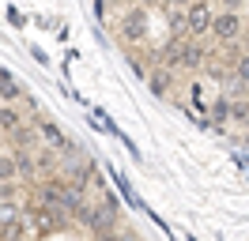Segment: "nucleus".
<instances>
[{
    "instance_id": "423d86ee",
    "label": "nucleus",
    "mask_w": 249,
    "mask_h": 241,
    "mask_svg": "<svg viewBox=\"0 0 249 241\" xmlns=\"http://www.w3.org/2000/svg\"><path fill=\"white\" fill-rule=\"evenodd\" d=\"M208 57H212V53H208L204 38H185L181 53H178V60H174V72H200Z\"/></svg>"
},
{
    "instance_id": "6e6552de",
    "label": "nucleus",
    "mask_w": 249,
    "mask_h": 241,
    "mask_svg": "<svg viewBox=\"0 0 249 241\" xmlns=\"http://www.w3.org/2000/svg\"><path fill=\"white\" fill-rule=\"evenodd\" d=\"M4 139H8V147H12V151H31V147L42 143V139H38V128H34V120H23L16 132L4 136Z\"/></svg>"
},
{
    "instance_id": "f257e3e1",
    "label": "nucleus",
    "mask_w": 249,
    "mask_h": 241,
    "mask_svg": "<svg viewBox=\"0 0 249 241\" xmlns=\"http://www.w3.org/2000/svg\"><path fill=\"white\" fill-rule=\"evenodd\" d=\"M23 219H27V226H31L34 238H57V234H64V230H68V223H72L68 215L46 207V204H38L34 196L23 204Z\"/></svg>"
},
{
    "instance_id": "dca6fc26",
    "label": "nucleus",
    "mask_w": 249,
    "mask_h": 241,
    "mask_svg": "<svg viewBox=\"0 0 249 241\" xmlns=\"http://www.w3.org/2000/svg\"><path fill=\"white\" fill-rule=\"evenodd\" d=\"M19 109H23V117H27V113H38V98H27V94H23V98H19Z\"/></svg>"
},
{
    "instance_id": "4468645a",
    "label": "nucleus",
    "mask_w": 249,
    "mask_h": 241,
    "mask_svg": "<svg viewBox=\"0 0 249 241\" xmlns=\"http://www.w3.org/2000/svg\"><path fill=\"white\" fill-rule=\"evenodd\" d=\"M246 113H249V102L231 98V120H234V124H242V120H246Z\"/></svg>"
},
{
    "instance_id": "ddd939ff",
    "label": "nucleus",
    "mask_w": 249,
    "mask_h": 241,
    "mask_svg": "<svg viewBox=\"0 0 249 241\" xmlns=\"http://www.w3.org/2000/svg\"><path fill=\"white\" fill-rule=\"evenodd\" d=\"M0 181H19L16 177V155H12V147H0Z\"/></svg>"
},
{
    "instance_id": "2eb2a0df",
    "label": "nucleus",
    "mask_w": 249,
    "mask_h": 241,
    "mask_svg": "<svg viewBox=\"0 0 249 241\" xmlns=\"http://www.w3.org/2000/svg\"><path fill=\"white\" fill-rule=\"evenodd\" d=\"M19 196V181H0V200H16Z\"/></svg>"
},
{
    "instance_id": "aec40b11",
    "label": "nucleus",
    "mask_w": 249,
    "mask_h": 241,
    "mask_svg": "<svg viewBox=\"0 0 249 241\" xmlns=\"http://www.w3.org/2000/svg\"><path fill=\"white\" fill-rule=\"evenodd\" d=\"M136 4H143V8H151V4H159V0H136Z\"/></svg>"
},
{
    "instance_id": "39448f33",
    "label": "nucleus",
    "mask_w": 249,
    "mask_h": 241,
    "mask_svg": "<svg viewBox=\"0 0 249 241\" xmlns=\"http://www.w3.org/2000/svg\"><path fill=\"white\" fill-rule=\"evenodd\" d=\"M212 19H215L212 0H189V4H185V34H189V38H208Z\"/></svg>"
},
{
    "instance_id": "f03ea898",
    "label": "nucleus",
    "mask_w": 249,
    "mask_h": 241,
    "mask_svg": "<svg viewBox=\"0 0 249 241\" xmlns=\"http://www.w3.org/2000/svg\"><path fill=\"white\" fill-rule=\"evenodd\" d=\"M147 30H151V12L143 4H128L117 19V42L124 49H136V45L147 42Z\"/></svg>"
},
{
    "instance_id": "f8f14e48",
    "label": "nucleus",
    "mask_w": 249,
    "mask_h": 241,
    "mask_svg": "<svg viewBox=\"0 0 249 241\" xmlns=\"http://www.w3.org/2000/svg\"><path fill=\"white\" fill-rule=\"evenodd\" d=\"M23 98V83L8 68H0V102H19Z\"/></svg>"
},
{
    "instance_id": "6ab92c4d",
    "label": "nucleus",
    "mask_w": 249,
    "mask_h": 241,
    "mask_svg": "<svg viewBox=\"0 0 249 241\" xmlns=\"http://www.w3.org/2000/svg\"><path fill=\"white\" fill-rule=\"evenodd\" d=\"M242 53H249V30L242 34Z\"/></svg>"
},
{
    "instance_id": "9b49d317",
    "label": "nucleus",
    "mask_w": 249,
    "mask_h": 241,
    "mask_svg": "<svg viewBox=\"0 0 249 241\" xmlns=\"http://www.w3.org/2000/svg\"><path fill=\"white\" fill-rule=\"evenodd\" d=\"M16 155V177L19 181H38V166H34V147L31 151H12Z\"/></svg>"
},
{
    "instance_id": "412c9836",
    "label": "nucleus",
    "mask_w": 249,
    "mask_h": 241,
    "mask_svg": "<svg viewBox=\"0 0 249 241\" xmlns=\"http://www.w3.org/2000/svg\"><path fill=\"white\" fill-rule=\"evenodd\" d=\"M242 128H246V132H249V113H246V120H242Z\"/></svg>"
},
{
    "instance_id": "4be33fe9",
    "label": "nucleus",
    "mask_w": 249,
    "mask_h": 241,
    "mask_svg": "<svg viewBox=\"0 0 249 241\" xmlns=\"http://www.w3.org/2000/svg\"><path fill=\"white\" fill-rule=\"evenodd\" d=\"M246 4H249V0H246Z\"/></svg>"
},
{
    "instance_id": "9d476101",
    "label": "nucleus",
    "mask_w": 249,
    "mask_h": 241,
    "mask_svg": "<svg viewBox=\"0 0 249 241\" xmlns=\"http://www.w3.org/2000/svg\"><path fill=\"white\" fill-rule=\"evenodd\" d=\"M23 120L27 117H23V109H19L16 102H0V136H12Z\"/></svg>"
},
{
    "instance_id": "0eeeda50",
    "label": "nucleus",
    "mask_w": 249,
    "mask_h": 241,
    "mask_svg": "<svg viewBox=\"0 0 249 241\" xmlns=\"http://www.w3.org/2000/svg\"><path fill=\"white\" fill-rule=\"evenodd\" d=\"M174 79H178V72L174 68H166V64H159V68H151L147 72V90L155 94V98H166L174 90Z\"/></svg>"
},
{
    "instance_id": "f3484780",
    "label": "nucleus",
    "mask_w": 249,
    "mask_h": 241,
    "mask_svg": "<svg viewBox=\"0 0 249 241\" xmlns=\"http://www.w3.org/2000/svg\"><path fill=\"white\" fill-rule=\"evenodd\" d=\"M189 98H193L196 109H204V90H200V83H193V87H189Z\"/></svg>"
},
{
    "instance_id": "7ed1b4c3",
    "label": "nucleus",
    "mask_w": 249,
    "mask_h": 241,
    "mask_svg": "<svg viewBox=\"0 0 249 241\" xmlns=\"http://www.w3.org/2000/svg\"><path fill=\"white\" fill-rule=\"evenodd\" d=\"M242 34H246V19H242V12L219 8L215 19H212L208 38H215V45H238V42H242Z\"/></svg>"
},
{
    "instance_id": "a211bd4d",
    "label": "nucleus",
    "mask_w": 249,
    "mask_h": 241,
    "mask_svg": "<svg viewBox=\"0 0 249 241\" xmlns=\"http://www.w3.org/2000/svg\"><path fill=\"white\" fill-rule=\"evenodd\" d=\"M189 0H159V8H185Z\"/></svg>"
},
{
    "instance_id": "20e7f679",
    "label": "nucleus",
    "mask_w": 249,
    "mask_h": 241,
    "mask_svg": "<svg viewBox=\"0 0 249 241\" xmlns=\"http://www.w3.org/2000/svg\"><path fill=\"white\" fill-rule=\"evenodd\" d=\"M34 128H38V139H42L46 147L61 151L64 162H68V158H76V151H79V147L72 143V136L64 132V128H61V124H57L53 117H38V120H34Z\"/></svg>"
},
{
    "instance_id": "1a4fd4ad",
    "label": "nucleus",
    "mask_w": 249,
    "mask_h": 241,
    "mask_svg": "<svg viewBox=\"0 0 249 241\" xmlns=\"http://www.w3.org/2000/svg\"><path fill=\"white\" fill-rule=\"evenodd\" d=\"M208 124L212 128H227L231 124V94H215V102L208 105Z\"/></svg>"
}]
</instances>
